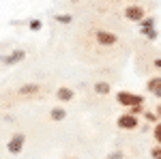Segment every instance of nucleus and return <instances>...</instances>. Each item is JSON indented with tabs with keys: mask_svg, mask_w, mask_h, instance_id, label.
Listing matches in <instances>:
<instances>
[{
	"mask_svg": "<svg viewBox=\"0 0 161 159\" xmlns=\"http://www.w3.org/2000/svg\"><path fill=\"white\" fill-rule=\"evenodd\" d=\"M116 101H118L120 105H127V108H140V105L144 103V97L131 95V93H118V95H116Z\"/></svg>",
	"mask_w": 161,
	"mask_h": 159,
	"instance_id": "nucleus-1",
	"label": "nucleus"
},
{
	"mask_svg": "<svg viewBox=\"0 0 161 159\" xmlns=\"http://www.w3.org/2000/svg\"><path fill=\"white\" fill-rule=\"evenodd\" d=\"M24 142H26V135L24 133H15L9 140V144H7V150L11 153V155H17V153H22V148H24Z\"/></svg>",
	"mask_w": 161,
	"mask_h": 159,
	"instance_id": "nucleus-2",
	"label": "nucleus"
},
{
	"mask_svg": "<svg viewBox=\"0 0 161 159\" xmlns=\"http://www.w3.org/2000/svg\"><path fill=\"white\" fill-rule=\"evenodd\" d=\"M125 17L131 20V22H142V20H144V9L137 7V4H131V7L125 9Z\"/></svg>",
	"mask_w": 161,
	"mask_h": 159,
	"instance_id": "nucleus-3",
	"label": "nucleus"
},
{
	"mask_svg": "<svg viewBox=\"0 0 161 159\" xmlns=\"http://www.w3.org/2000/svg\"><path fill=\"white\" fill-rule=\"evenodd\" d=\"M118 127H120V129H136L137 127V116H133V114H123V116H118Z\"/></svg>",
	"mask_w": 161,
	"mask_h": 159,
	"instance_id": "nucleus-4",
	"label": "nucleus"
},
{
	"mask_svg": "<svg viewBox=\"0 0 161 159\" xmlns=\"http://www.w3.org/2000/svg\"><path fill=\"white\" fill-rule=\"evenodd\" d=\"M97 41H99L101 45H114L118 41V37L114 32H108V30H99L97 32Z\"/></svg>",
	"mask_w": 161,
	"mask_h": 159,
	"instance_id": "nucleus-5",
	"label": "nucleus"
},
{
	"mask_svg": "<svg viewBox=\"0 0 161 159\" xmlns=\"http://www.w3.org/2000/svg\"><path fill=\"white\" fill-rule=\"evenodd\" d=\"M24 58H26V52H24V49H15L13 54L4 56V58H2V62H4V65H15V62H22Z\"/></svg>",
	"mask_w": 161,
	"mask_h": 159,
	"instance_id": "nucleus-6",
	"label": "nucleus"
},
{
	"mask_svg": "<svg viewBox=\"0 0 161 159\" xmlns=\"http://www.w3.org/2000/svg\"><path fill=\"white\" fill-rule=\"evenodd\" d=\"M148 90L153 93V95L161 97V77H153V80H148Z\"/></svg>",
	"mask_w": 161,
	"mask_h": 159,
	"instance_id": "nucleus-7",
	"label": "nucleus"
},
{
	"mask_svg": "<svg viewBox=\"0 0 161 159\" xmlns=\"http://www.w3.org/2000/svg\"><path fill=\"white\" fill-rule=\"evenodd\" d=\"M50 116H52L54 122H60V121L67 118V110H64V108H54V110L50 112Z\"/></svg>",
	"mask_w": 161,
	"mask_h": 159,
	"instance_id": "nucleus-8",
	"label": "nucleus"
},
{
	"mask_svg": "<svg viewBox=\"0 0 161 159\" xmlns=\"http://www.w3.org/2000/svg\"><path fill=\"white\" fill-rule=\"evenodd\" d=\"M56 97L60 99V101H71V99H73V90H71V88H67V86H62V88H58Z\"/></svg>",
	"mask_w": 161,
	"mask_h": 159,
	"instance_id": "nucleus-9",
	"label": "nucleus"
},
{
	"mask_svg": "<svg viewBox=\"0 0 161 159\" xmlns=\"http://www.w3.org/2000/svg\"><path fill=\"white\" fill-rule=\"evenodd\" d=\"M17 93H19V95H37V93H39V86L37 84H24Z\"/></svg>",
	"mask_w": 161,
	"mask_h": 159,
	"instance_id": "nucleus-10",
	"label": "nucleus"
},
{
	"mask_svg": "<svg viewBox=\"0 0 161 159\" xmlns=\"http://www.w3.org/2000/svg\"><path fill=\"white\" fill-rule=\"evenodd\" d=\"M95 90H97L99 95H108V93H110V84H108V82H97V84H95Z\"/></svg>",
	"mask_w": 161,
	"mask_h": 159,
	"instance_id": "nucleus-11",
	"label": "nucleus"
},
{
	"mask_svg": "<svg viewBox=\"0 0 161 159\" xmlns=\"http://www.w3.org/2000/svg\"><path fill=\"white\" fill-rule=\"evenodd\" d=\"M56 20H58V22H60V24H71V20H73V17H71V15H69V13H67V15H64V13H62V15H56Z\"/></svg>",
	"mask_w": 161,
	"mask_h": 159,
	"instance_id": "nucleus-12",
	"label": "nucleus"
},
{
	"mask_svg": "<svg viewBox=\"0 0 161 159\" xmlns=\"http://www.w3.org/2000/svg\"><path fill=\"white\" fill-rule=\"evenodd\" d=\"M153 135H155V140L161 144V122H157L155 125V129H153Z\"/></svg>",
	"mask_w": 161,
	"mask_h": 159,
	"instance_id": "nucleus-13",
	"label": "nucleus"
},
{
	"mask_svg": "<svg viewBox=\"0 0 161 159\" xmlns=\"http://www.w3.org/2000/svg\"><path fill=\"white\" fill-rule=\"evenodd\" d=\"M30 30H35V32H39V30H41V28H43V24H41V22H39V20H32V22H30Z\"/></svg>",
	"mask_w": 161,
	"mask_h": 159,
	"instance_id": "nucleus-14",
	"label": "nucleus"
},
{
	"mask_svg": "<svg viewBox=\"0 0 161 159\" xmlns=\"http://www.w3.org/2000/svg\"><path fill=\"white\" fill-rule=\"evenodd\" d=\"M142 32H144L148 39H157V30H155V28H150V30H142Z\"/></svg>",
	"mask_w": 161,
	"mask_h": 159,
	"instance_id": "nucleus-15",
	"label": "nucleus"
},
{
	"mask_svg": "<svg viewBox=\"0 0 161 159\" xmlns=\"http://www.w3.org/2000/svg\"><path fill=\"white\" fill-rule=\"evenodd\" d=\"M150 155H153V159H161V146L153 148V150H150Z\"/></svg>",
	"mask_w": 161,
	"mask_h": 159,
	"instance_id": "nucleus-16",
	"label": "nucleus"
},
{
	"mask_svg": "<svg viewBox=\"0 0 161 159\" xmlns=\"http://www.w3.org/2000/svg\"><path fill=\"white\" fill-rule=\"evenodd\" d=\"M108 159H123V153H120V150H118V153H110Z\"/></svg>",
	"mask_w": 161,
	"mask_h": 159,
	"instance_id": "nucleus-17",
	"label": "nucleus"
},
{
	"mask_svg": "<svg viewBox=\"0 0 161 159\" xmlns=\"http://www.w3.org/2000/svg\"><path fill=\"white\" fill-rule=\"evenodd\" d=\"M146 118H148V121H157V114H153V112H146Z\"/></svg>",
	"mask_w": 161,
	"mask_h": 159,
	"instance_id": "nucleus-18",
	"label": "nucleus"
},
{
	"mask_svg": "<svg viewBox=\"0 0 161 159\" xmlns=\"http://www.w3.org/2000/svg\"><path fill=\"white\" fill-rule=\"evenodd\" d=\"M155 65H157V67H161V60H155Z\"/></svg>",
	"mask_w": 161,
	"mask_h": 159,
	"instance_id": "nucleus-19",
	"label": "nucleus"
},
{
	"mask_svg": "<svg viewBox=\"0 0 161 159\" xmlns=\"http://www.w3.org/2000/svg\"><path fill=\"white\" fill-rule=\"evenodd\" d=\"M159 114H161V105H159Z\"/></svg>",
	"mask_w": 161,
	"mask_h": 159,
	"instance_id": "nucleus-20",
	"label": "nucleus"
}]
</instances>
